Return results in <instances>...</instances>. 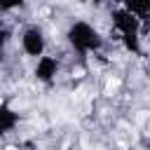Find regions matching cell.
I'll return each instance as SVG.
<instances>
[{
    "mask_svg": "<svg viewBox=\"0 0 150 150\" xmlns=\"http://www.w3.org/2000/svg\"><path fill=\"white\" fill-rule=\"evenodd\" d=\"M117 87H120V80H108V84H105V91H108V94H112Z\"/></svg>",
    "mask_w": 150,
    "mask_h": 150,
    "instance_id": "6da1fadb",
    "label": "cell"
},
{
    "mask_svg": "<svg viewBox=\"0 0 150 150\" xmlns=\"http://www.w3.org/2000/svg\"><path fill=\"white\" fill-rule=\"evenodd\" d=\"M5 150H16V148H14V145H9V148H5Z\"/></svg>",
    "mask_w": 150,
    "mask_h": 150,
    "instance_id": "7a4b0ae2",
    "label": "cell"
}]
</instances>
